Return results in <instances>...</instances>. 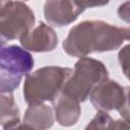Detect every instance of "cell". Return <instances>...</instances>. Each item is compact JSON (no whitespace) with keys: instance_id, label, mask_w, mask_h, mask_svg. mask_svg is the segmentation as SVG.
<instances>
[{"instance_id":"cell-1","label":"cell","mask_w":130,"mask_h":130,"mask_svg":"<svg viewBox=\"0 0 130 130\" xmlns=\"http://www.w3.org/2000/svg\"><path fill=\"white\" fill-rule=\"evenodd\" d=\"M130 29L103 20H84L70 30L63 41V50L72 57L115 51L129 40Z\"/></svg>"},{"instance_id":"cell-11","label":"cell","mask_w":130,"mask_h":130,"mask_svg":"<svg viewBox=\"0 0 130 130\" xmlns=\"http://www.w3.org/2000/svg\"><path fill=\"white\" fill-rule=\"evenodd\" d=\"M20 112L12 92H0V125L4 129L17 128Z\"/></svg>"},{"instance_id":"cell-16","label":"cell","mask_w":130,"mask_h":130,"mask_svg":"<svg viewBox=\"0 0 130 130\" xmlns=\"http://www.w3.org/2000/svg\"><path fill=\"white\" fill-rule=\"evenodd\" d=\"M22 1H27V0H22Z\"/></svg>"},{"instance_id":"cell-3","label":"cell","mask_w":130,"mask_h":130,"mask_svg":"<svg viewBox=\"0 0 130 130\" xmlns=\"http://www.w3.org/2000/svg\"><path fill=\"white\" fill-rule=\"evenodd\" d=\"M108 78V70L99 60L81 57L74 66L71 75L66 80L60 93L80 103L89 98L91 90Z\"/></svg>"},{"instance_id":"cell-15","label":"cell","mask_w":130,"mask_h":130,"mask_svg":"<svg viewBox=\"0 0 130 130\" xmlns=\"http://www.w3.org/2000/svg\"><path fill=\"white\" fill-rule=\"evenodd\" d=\"M11 2V0H0V14L4 11V9L7 7V5Z\"/></svg>"},{"instance_id":"cell-9","label":"cell","mask_w":130,"mask_h":130,"mask_svg":"<svg viewBox=\"0 0 130 130\" xmlns=\"http://www.w3.org/2000/svg\"><path fill=\"white\" fill-rule=\"evenodd\" d=\"M54 123L53 109L44 103L29 104L23 117V126L20 128L47 129Z\"/></svg>"},{"instance_id":"cell-8","label":"cell","mask_w":130,"mask_h":130,"mask_svg":"<svg viewBox=\"0 0 130 130\" xmlns=\"http://www.w3.org/2000/svg\"><path fill=\"white\" fill-rule=\"evenodd\" d=\"M20 44L23 49L36 53L50 52L58 45V37L51 26L40 22L38 26L20 38Z\"/></svg>"},{"instance_id":"cell-5","label":"cell","mask_w":130,"mask_h":130,"mask_svg":"<svg viewBox=\"0 0 130 130\" xmlns=\"http://www.w3.org/2000/svg\"><path fill=\"white\" fill-rule=\"evenodd\" d=\"M35 24L32 10L21 1H11L0 14V44L19 39Z\"/></svg>"},{"instance_id":"cell-7","label":"cell","mask_w":130,"mask_h":130,"mask_svg":"<svg viewBox=\"0 0 130 130\" xmlns=\"http://www.w3.org/2000/svg\"><path fill=\"white\" fill-rule=\"evenodd\" d=\"M83 11L73 0H47L44 5L46 20L58 27L72 23Z\"/></svg>"},{"instance_id":"cell-4","label":"cell","mask_w":130,"mask_h":130,"mask_svg":"<svg viewBox=\"0 0 130 130\" xmlns=\"http://www.w3.org/2000/svg\"><path fill=\"white\" fill-rule=\"evenodd\" d=\"M34 64L32 56L25 49L0 44V92H13Z\"/></svg>"},{"instance_id":"cell-10","label":"cell","mask_w":130,"mask_h":130,"mask_svg":"<svg viewBox=\"0 0 130 130\" xmlns=\"http://www.w3.org/2000/svg\"><path fill=\"white\" fill-rule=\"evenodd\" d=\"M53 110L57 122L66 127L74 125L81 114L79 103L62 93L53 101Z\"/></svg>"},{"instance_id":"cell-6","label":"cell","mask_w":130,"mask_h":130,"mask_svg":"<svg viewBox=\"0 0 130 130\" xmlns=\"http://www.w3.org/2000/svg\"><path fill=\"white\" fill-rule=\"evenodd\" d=\"M128 86H121L117 81L104 79L91 90L89 98L96 110L109 112L117 110L124 120L129 122Z\"/></svg>"},{"instance_id":"cell-14","label":"cell","mask_w":130,"mask_h":130,"mask_svg":"<svg viewBox=\"0 0 130 130\" xmlns=\"http://www.w3.org/2000/svg\"><path fill=\"white\" fill-rule=\"evenodd\" d=\"M79 7H81L83 10L85 8H92L98 6L106 5L110 2V0H73Z\"/></svg>"},{"instance_id":"cell-2","label":"cell","mask_w":130,"mask_h":130,"mask_svg":"<svg viewBox=\"0 0 130 130\" xmlns=\"http://www.w3.org/2000/svg\"><path fill=\"white\" fill-rule=\"evenodd\" d=\"M73 69L60 66H46L26 74L23 96L29 104L53 102L61 92Z\"/></svg>"},{"instance_id":"cell-12","label":"cell","mask_w":130,"mask_h":130,"mask_svg":"<svg viewBox=\"0 0 130 130\" xmlns=\"http://www.w3.org/2000/svg\"><path fill=\"white\" fill-rule=\"evenodd\" d=\"M129 129L128 121L117 120L114 121L112 117L105 111L99 110L94 118L86 126V129Z\"/></svg>"},{"instance_id":"cell-13","label":"cell","mask_w":130,"mask_h":130,"mask_svg":"<svg viewBox=\"0 0 130 130\" xmlns=\"http://www.w3.org/2000/svg\"><path fill=\"white\" fill-rule=\"evenodd\" d=\"M119 62L124 74L128 77V67H129V46L126 45L119 53Z\"/></svg>"}]
</instances>
